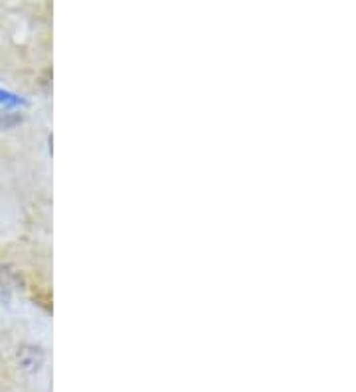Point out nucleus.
<instances>
[{
    "mask_svg": "<svg viewBox=\"0 0 356 392\" xmlns=\"http://www.w3.org/2000/svg\"><path fill=\"white\" fill-rule=\"evenodd\" d=\"M0 103L18 107V106H26V99L20 96H16V94H11V91H6V89H0Z\"/></svg>",
    "mask_w": 356,
    "mask_h": 392,
    "instance_id": "nucleus-1",
    "label": "nucleus"
},
{
    "mask_svg": "<svg viewBox=\"0 0 356 392\" xmlns=\"http://www.w3.org/2000/svg\"><path fill=\"white\" fill-rule=\"evenodd\" d=\"M34 299H36L42 308L48 309V311L52 309V297H50V293H48L46 289H42V287H36V291H34Z\"/></svg>",
    "mask_w": 356,
    "mask_h": 392,
    "instance_id": "nucleus-2",
    "label": "nucleus"
}]
</instances>
